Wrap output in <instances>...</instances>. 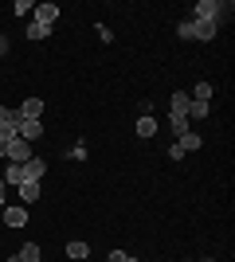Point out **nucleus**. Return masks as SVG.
Segmentation results:
<instances>
[{"label":"nucleus","mask_w":235,"mask_h":262,"mask_svg":"<svg viewBox=\"0 0 235 262\" xmlns=\"http://www.w3.org/2000/svg\"><path fill=\"white\" fill-rule=\"evenodd\" d=\"M4 204H8V184L0 180V208H4Z\"/></svg>","instance_id":"obj_25"},{"label":"nucleus","mask_w":235,"mask_h":262,"mask_svg":"<svg viewBox=\"0 0 235 262\" xmlns=\"http://www.w3.org/2000/svg\"><path fill=\"white\" fill-rule=\"evenodd\" d=\"M0 55H8V43H4V35H0Z\"/></svg>","instance_id":"obj_27"},{"label":"nucleus","mask_w":235,"mask_h":262,"mask_svg":"<svg viewBox=\"0 0 235 262\" xmlns=\"http://www.w3.org/2000/svg\"><path fill=\"white\" fill-rule=\"evenodd\" d=\"M47 35H51V28H47V24H28V39H32V43H39V39H47Z\"/></svg>","instance_id":"obj_14"},{"label":"nucleus","mask_w":235,"mask_h":262,"mask_svg":"<svg viewBox=\"0 0 235 262\" xmlns=\"http://www.w3.org/2000/svg\"><path fill=\"white\" fill-rule=\"evenodd\" d=\"M177 35H180V39H192V24H188V20L177 24Z\"/></svg>","instance_id":"obj_21"},{"label":"nucleus","mask_w":235,"mask_h":262,"mask_svg":"<svg viewBox=\"0 0 235 262\" xmlns=\"http://www.w3.org/2000/svg\"><path fill=\"white\" fill-rule=\"evenodd\" d=\"M231 4H224V0H196V8H192V20H212L216 28H224L227 20H231Z\"/></svg>","instance_id":"obj_1"},{"label":"nucleus","mask_w":235,"mask_h":262,"mask_svg":"<svg viewBox=\"0 0 235 262\" xmlns=\"http://www.w3.org/2000/svg\"><path fill=\"white\" fill-rule=\"evenodd\" d=\"M71 157H75V161H87V145L75 141V145H71Z\"/></svg>","instance_id":"obj_19"},{"label":"nucleus","mask_w":235,"mask_h":262,"mask_svg":"<svg viewBox=\"0 0 235 262\" xmlns=\"http://www.w3.org/2000/svg\"><path fill=\"white\" fill-rule=\"evenodd\" d=\"M188 106H192L188 90H173V98H168V114H177V118H188Z\"/></svg>","instance_id":"obj_7"},{"label":"nucleus","mask_w":235,"mask_h":262,"mask_svg":"<svg viewBox=\"0 0 235 262\" xmlns=\"http://www.w3.org/2000/svg\"><path fill=\"white\" fill-rule=\"evenodd\" d=\"M8 145H12V141H0V157H8Z\"/></svg>","instance_id":"obj_26"},{"label":"nucleus","mask_w":235,"mask_h":262,"mask_svg":"<svg viewBox=\"0 0 235 262\" xmlns=\"http://www.w3.org/2000/svg\"><path fill=\"white\" fill-rule=\"evenodd\" d=\"M16 114H20L24 121H44V98H24L20 106H16Z\"/></svg>","instance_id":"obj_4"},{"label":"nucleus","mask_w":235,"mask_h":262,"mask_svg":"<svg viewBox=\"0 0 235 262\" xmlns=\"http://www.w3.org/2000/svg\"><path fill=\"white\" fill-rule=\"evenodd\" d=\"M16 196H20V204L28 208V204L39 200V184H16Z\"/></svg>","instance_id":"obj_12"},{"label":"nucleus","mask_w":235,"mask_h":262,"mask_svg":"<svg viewBox=\"0 0 235 262\" xmlns=\"http://www.w3.org/2000/svg\"><path fill=\"white\" fill-rule=\"evenodd\" d=\"M16 137H20V141H28V145H35L39 137H44V121H24V118H20V125H16Z\"/></svg>","instance_id":"obj_5"},{"label":"nucleus","mask_w":235,"mask_h":262,"mask_svg":"<svg viewBox=\"0 0 235 262\" xmlns=\"http://www.w3.org/2000/svg\"><path fill=\"white\" fill-rule=\"evenodd\" d=\"M12 8H16V16H24V12H32L35 4H32V0H16V4H12Z\"/></svg>","instance_id":"obj_20"},{"label":"nucleus","mask_w":235,"mask_h":262,"mask_svg":"<svg viewBox=\"0 0 235 262\" xmlns=\"http://www.w3.org/2000/svg\"><path fill=\"white\" fill-rule=\"evenodd\" d=\"M125 258H130L125 251H110V258H106V262H125Z\"/></svg>","instance_id":"obj_24"},{"label":"nucleus","mask_w":235,"mask_h":262,"mask_svg":"<svg viewBox=\"0 0 235 262\" xmlns=\"http://www.w3.org/2000/svg\"><path fill=\"white\" fill-rule=\"evenodd\" d=\"M32 16H35V24H47V28H51V24L59 20V4H35Z\"/></svg>","instance_id":"obj_9"},{"label":"nucleus","mask_w":235,"mask_h":262,"mask_svg":"<svg viewBox=\"0 0 235 262\" xmlns=\"http://www.w3.org/2000/svg\"><path fill=\"white\" fill-rule=\"evenodd\" d=\"M87 254H90V247H87V243H67V258H75V262H82V258H87Z\"/></svg>","instance_id":"obj_16"},{"label":"nucleus","mask_w":235,"mask_h":262,"mask_svg":"<svg viewBox=\"0 0 235 262\" xmlns=\"http://www.w3.org/2000/svg\"><path fill=\"white\" fill-rule=\"evenodd\" d=\"M188 98L192 102H208V98H212V82H196V90H192Z\"/></svg>","instance_id":"obj_17"},{"label":"nucleus","mask_w":235,"mask_h":262,"mask_svg":"<svg viewBox=\"0 0 235 262\" xmlns=\"http://www.w3.org/2000/svg\"><path fill=\"white\" fill-rule=\"evenodd\" d=\"M168 161H184V149H180V145H168Z\"/></svg>","instance_id":"obj_22"},{"label":"nucleus","mask_w":235,"mask_h":262,"mask_svg":"<svg viewBox=\"0 0 235 262\" xmlns=\"http://www.w3.org/2000/svg\"><path fill=\"white\" fill-rule=\"evenodd\" d=\"M188 262H216V258H188Z\"/></svg>","instance_id":"obj_28"},{"label":"nucleus","mask_w":235,"mask_h":262,"mask_svg":"<svg viewBox=\"0 0 235 262\" xmlns=\"http://www.w3.org/2000/svg\"><path fill=\"white\" fill-rule=\"evenodd\" d=\"M168 129H173V137H180V133L192 129V121H188V118H177V114H168Z\"/></svg>","instance_id":"obj_13"},{"label":"nucleus","mask_w":235,"mask_h":262,"mask_svg":"<svg viewBox=\"0 0 235 262\" xmlns=\"http://www.w3.org/2000/svg\"><path fill=\"white\" fill-rule=\"evenodd\" d=\"M32 157H35V153H32V145L20 141V137L8 145V161H12V164H24V161H32Z\"/></svg>","instance_id":"obj_8"},{"label":"nucleus","mask_w":235,"mask_h":262,"mask_svg":"<svg viewBox=\"0 0 235 262\" xmlns=\"http://www.w3.org/2000/svg\"><path fill=\"white\" fill-rule=\"evenodd\" d=\"M20 258H24V262H39V258H44L39 243H24V247H20Z\"/></svg>","instance_id":"obj_15"},{"label":"nucleus","mask_w":235,"mask_h":262,"mask_svg":"<svg viewBox=\"0 0 235 262\" xmlns=\"http://www.w3.org/2000/svg\"><path fill=\"white\" fill-rule=\"evenodd\" d=\"M177 145L184 149V153H192V149H200V145H204V137L196 129H188V133H180V137H177Z\"/></svg>","instance_id":"obj_11"},{"label":"nucleus","mask_w":235,"mask_h":262,"mask_svg":"<svg viewBox=\"0 0 235 262\" xmlns=\"http://www.w3.org/2000/svg\"><path fill=\"white\" fill-rule=\"evenodd\" d=\"M16 125H20V114L12 106H0V141H16Z\"/></svg>","instance_id":"obj_3"},{"label":"nucleus","mask_w":235,"mask_h":262,"mask_svg":"<svg viewBox=\"0 0 235 262\" xmlns=\"http://www.w3.org/2000/svg\"><path fill=\"white\" fill-rule=\"evenodd\" d=\"M8 262H24V258H20V254H12V258H8Z\"/></svg>","instance_id":"obj_29"},{"label":"nucleus","mask_w":235,"mask_h":262,"mask_svg":"<svg viewBox=\"0 0 235 262\" xmlns=\"http://www.w3.org/2000/svg\"><path fill=\"white\" fill-rule=\"evenodd\" d=\"M134 133H137V137H157V118H153V114H141L137 125H134Z\"/></svg>","instance_id":"obj_10"},{"label":"nucleus","mask_w":235,"mask_h":262,"mask_svg":"<svg viewBox=\"0 0 235 262\" xmlns=\"http://www.w3.org/2000/svg\"><path fill=\"white\" fill-rule=\"evenodd\" d=\"M125 262H137V258H125Z\"/></svg>","instance_id":"obj_30"},{"label":"nucleus","mask_w":235,"mask_h":262,"mask_svg":"<svg viewBox=\"0 0 235 262\" xmlns=\"http://www.w3.org/2000/svg\"><path fill=\"white\" fill-rule=\"evenodd\" d=\"M188 24H192V39H200V43H208V39L220 35V28L212 20H188Z\"/></svg>","instance_id":"obj_6"},{"label":"nucleus","mask_w":235,"mask_h":262,"mask_svg":"<svg viewBox=\"0 0 235 262\" xmlns=\"http://www.w3.org/2000/svg\"><path fill=\"white\" fill-rule=\"evenodd\" d=\"M98 39H102V43H110V39H114V32L106 28V24H98Z\"/></svg>","instance_id":"obj_23"},{"label":"nucleus","mask_w":235,"mask_h":262,"mask_svg":"<svg viewBox=\"0 0 235 262\" xmlns=\"http://www.w3.org/2000/svg\"><path fill=\"white\" fill-rule=\"evenodd\" d=\"M208 114H212V106H208V102H192V106H188V121H192V118L200 121V118H208Z\"/></svg>","instance_id":"obj_18"},{"label":"nucleus","mask_w":235,"mask_h":262,"mask_svg":"<svg viewBox=\"0 0 235 262\" xmlns=\"http://www.w3.org/2000/svg\"><path fill=\"white\" fill-rule=\"evenodd\" d=\"M0 219H4V227H28V208H24V204H4V208H0Z\"/></svg>","instance_id":"obj_2"}]
</instances>
